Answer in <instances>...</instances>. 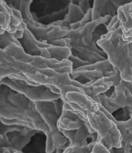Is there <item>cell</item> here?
Listing matches in <instances>:
<instances>
[{
	"mask_svg": "<svg viewBox=\"0 0 132 153\" xmlns=\"http://www.w3.org/2000/svg\"><path fill=\"white\" fill-rule=\"evenodd\" d=\"M50 55V59L58 61H69L71 56V50L69 46H59L51 45L48 48Z\"/></svg>",
	"mask_w": 132,
	"mask_h": 153,
	"instance_id": "obj_18",
	"label": "cell"
},
{
	"mask_svg": "<svg viewBox=\"0 0 132 153\" xmlns=\"http://www.w3.org/2000/svg\"><path fill=\"white\" fill-rule=\"evenodd\" d=\"M38 133L41 132L25 126L5 125L0 120V153L6 149L10 152L23 151Z\"/></svg>",
	"mask_w": 132,
	"mask_h": 153,
	"instance_id": "obj_6",
	"label": "cell"
},
{
	"mask_svg": "<svg viewBox=\"0 0 132 153\" xmlns=\"http://www.w3.org/2000/svg\"><path fill=\"white\" fill-rule=\"evenodd\" d=\"M131 1H94L92 7V20L95 21L106 16L113 18L118 8Z\"/></svg>",
	"mask_w": 132,
	"mask_h": 153,
	"instance_id": "obj_14",
	"label": "cell"
},
{
	"mask_svg": "<svg viewBox=\"0 0 132 153\" xmlns=\"http://www.w3.org/2000/svg\"><path fill=\"white\" fill-rule=\"evenodd\" d=\"M110 118L116 125L121 136V145L132 143V114L126 120H116L113 114H109Z\"/></svg>",
	"mask_w": 132,
	"mask_h": 153,
	"instance_id": "obj_17",
	"label": "cell"
},
{
	"mask_svg": "<svg viewBox=\"0 0 132 153\" xmlns=\"http://www.w3.org/2000/svg\"><path fill=\"white\" fill-rule=\"evenodd\" d=\"M2 153H24L23 151H16V152H10L9 151L6 149Z\"/></svg>",
	"mask_w": 132,
	"mask_h": 153,
	"instance_id": "obj_25",
	"label": "cell"
},
{
	"mask_svg": "<svg viewBox=\"0 0 132 153\" xmlns=\"http://www.w3.org/2000/svg\"><path fill=\"white\" fill-rule=\"evenodd\" d=\"M85 16L84 12L78 5V1H70L67 14L65 18L61 21H58L50 25H57L63 28L70 30V27L72 25L79 22Z\"/></svg>",
	"mask_w": 132,
	"mask_h": 153,
	"instance_id": "obj_15",
	"label": "cell"
},
{
	"mask_svg": "<svg viewBox=\"0 0 132 153\" xmlns=\"http://www.w3.org/2000/svg\"><path fill=\"white\" fill-rule=\"evenodd\" d=\"M94 100L112 114L121 108H126L130 117L132 114V88L130 82L121 80L110 96L101 93Z\"/></svg>",
	"mask_w": 132,
	"mask_h": 153,
	"instance_id": "obj_8",
	"label": "cell"
},
{
	"mask_svg": "<svg viewBox=\"0 0 132 153\" xmlns=\"http://www.w3.org/2000/svg\"><path fill=\"white\" fill-rule=\"evenodd\" d=\"M125 41H126V42H129V43H131L132 44V37H130V38H128L127 39H126V40H125Z\"/></svg>",
	"mask_w": 132,
	"mask_h": 153,
	"instance_id": "obj_26",
	"label": "cell"
},
{
	"mask_svg": "<svg viewBox=\"0 0 132 153\" xmlns=\"http://www.w3.org/2000/svg\"><path fill=\"white\" fill-rule=\"evenodd\" d=\"M31 3L30 11L34 20L48 25L65 18L70 1H37Z\"/></svg>",
	"mask_w": 132,
	"mask_h": 153,
	"instance_id": "obj_7",
	"label": "cell"
},
{
	"mask_svg": "<svg viewBox=\"0 0 132 153\" xmlns=\"http://www.w3.org/2000/svg\"><path fill=\"white\" fill-rule=\"evenodd\" d=\"M12 42H14L18 46H21L19 42L16 38L15 33H10L9 32L5 31L2 34L0 35V49H5Z\"/></svg>",
	"mask_w": 132,
	"mask_h": 153,
	"instance_id": "obj_20",
	"label": "cell"
},
{
	"mask_svg": "<svg viewBox=\"0 0 132 153\" xmlns=\"http://www.w3.org/2000/svg\"><path fill=\"white\" fill-rule=\"evenodd\" d=\"M97 45L106 53L108 62L119 71L121 79L132 82V44L123 39L121 27L101 36Z\"/></svg>",
	"mask_w": 132,
	"mask_h": 153,
	"instance_id": "obj_4",
	"label": "cell"
},
{
	"mask_svg": "<svg viewBox=\"0 0 132 153\" xmlns=\"http://www.w3.org/2000/svg\"><path fill=\"white\" fill-rule=\"evenodd\" d=\"M36 109L43 120L49 130L50 136L45 142V153H54L56 149L64 151L69 146L70 142L57 127L64 102L59 99L51 101H41L34 102Z\"/></svg>",
	"mask_w": 132,
	"mask_h": 153,
	"instance_id": "obj_5",
	"label": "cell"
},
{
	"mask_svg": "<svg viewBox=\"0 0 132 153\" xmlns=\"http://www.w3.org/2000/svg\"><path fill=\"white\" fill-rule=\"evenodd\" d=\"M109 151L110 153H132V146L131 144H122L121 147H113Z\"/></svg>",
	"mask_w": 132,
	"mask_h": 153,
	"instance_id": "obj_21",
	"label": "cell"
},
{
	"mask_svg": "<svg viewBox=\"0 0 132 153\" xmlns=\"http://www.w3.org/2000/svg\"><path fill=\"white\" fill-rule=\"evenodd\" d=\"M18 41L25 53L33 57H41L50 59L48 48L51 45L46 42H41L36 39L25 24L23 36Z\"/></svg>",
	"mask_w": 132,
	"mask_h": 153,
	"instance_id": "obj_11",
	"label": "cell"
},
{
	"mask_svg": "<svg viewBox=\"0 0 132 153\" xmlns=\"http://www.w3.org/2000/svg\"><path fill=\"white\" fill-rule=\"evenodd\" d=\"M88 123L84 120L70 106L64 103L61 115L57 122V127L59 130L74 131L79 129Z\"/></svg>",
	"mask_w": 132,
	"mask_h": 153,
	"instance_id": "obj_13",
	"label": "cell"
},
{
	"mask_svg": "<svg viewBox=\"0 0 132 153\" xmlns=\"http://www.w3.org/2000/svg\"><path fill=\"white\" fill-rule=\"evenodd\" d=\"M0 84L6 85L12 90L23 94L34 102L55 100L61 98L60 95L54 93L46 85L32 86L24 80L7 77L3 79Z\"/></svg>",
	"mask_w": 132,
	"mask_h": 153,
	"instance_id": "obj_9",
	"label": "cell"
},
{
	"mask_svg": "<svg viewBox=\"0 0 132 153\" xmlns=\"http://www.w3.org/2000/svg\"><path fill=\"white\" fill-rule=\"evenodd\" d=\"M96 142H91L86 146H80L79 145L69 146L62 153H92L93 147Z\"/></svg>",
	"mask_w": 132,
	"mask_h": 153,
	"instance_id": "obj_19",
	"label": "cell"
},
{
	"mask_svg": "<svg viewBox=\"0 0 132 153\" xmlns=\"http://www.w3.org/2000/svg\"><path fill=\"white\" fill-rule=\"evenodd\" d=\"M115 72L116 68L106 59L72 70L70 76L72 80H75L81 79L82 81H85V83L87 84L93 82L103 77L112 76Z\"/></svg>",
	"mask_w": 132,
	"mask_h": 153,
	"instance_id": "obj_10",
	"label": "cell"
},
{
	"mask_svg": "<svg viewBox=\"0 0 132 153\" xmlns=\"http://www.w3.org/2000/svg\"><path fill=\"white\" fill-rule=\"evenodd\" d=\"M122 34L126 35L132 31V1L119 7L117 12Z\"/></svg>",
	"mask_w": 132,
	"mask_h": 153,
	"instance_id": "obj_16",
	"label": "cell"
},
{
	"mask_svg": "<svg viewBox=\"0 0 132 153\" xmlns=\"http://www.w3.org/2000/svg\"><path fill=\"white\" fill-rule=\"evenodd\" d=\"M131 146H132V143H131Z\"/></svg>",
	"mask_w": 132,
	"mask_h": 153,
	"instance_id": "obj_27",
	"label": "cell"
},
{
	"mask_svg": "<svg viewBox=\"0 0 132 153\" xmlns=\"http://www.w3.org/2000/svg\"><path fill=\"white\" fill-rule=\"evenodd\" d=\"M92 153H110L109 150L106 148L103 143L100 141H97L93 147Z\"/></svg>",
	"mask_w": 132,
	"mask_h": 153,
	"instance_id": "obj_23",
	"label": "cell"
},
{
	"mask_svg": "<svg viewBox=\"0 0 132 153\" xmlns=\"http://www.w3.org/2000/svg\"><path fill=\"white\" fill-rule=\"evenodd\" d=\"M120 27V22L117 18V16H115L112 18L111 21H110V23L106 26V29H107V32H111L113 30H115L117 28H118Z\"/></svg>",
	"mask_w": 132,
	"mask_h": 153,
	"instance_id": "obj_22",
	"label": "cell"
},
{
	"mask_svg": "<svg viewBox=\"0 0 132 153\" xmlns=\"http://www.w3.org/2000/svg\"><path fill=\"white\" fill-rule=\"evenodd\" d=\"M59 131L69 140L70 142L69 146L79 145L80 146H86L90 143L88 142V140L93 142L99 141L97 133L94 132L88 124L84 125L79 129L74 131L59 130Z\"/></svg>",
	"mask_w": 132,
	"mask_h": 153,
	"instance_id": "obj_12",
	"label": "cell"
},
{
	"mask_svg": "<svg viewBox=\"0 0 132 153\" xmlns=\"http://www.w3.org/2000/svg\"><path fill=\"white\" fill-rule=\"evenodd\" d=\"M112 18L106 16L87 23L83 28L71 29L64 37L72 55L88 64L107 59L106 53L97 46L101 36L107 33L106 26Z\"/></svg>",
	"mask_w": 132,
	"mask_h": 153,
	"instance_id": "obj_3",
	"label": "cell"
},
{
	"mask_svg": "<svg viewBox=\"0 0 132 153\" xmlns=\"http://www.w3.org/2000/svg\"><path fill=\"white\" fill-rule=\"evenodd\" d=\"M78 5L81 8L82 10L84 12V13L86 14L88 10H90L92 6L90 4L89 1H78Z\"/></svg>",
	"mask_w": 132,
	"mask_h": 153,
	"instance_id": "obj_24",
	"label": "cell"
},
{
	"mask_svg": "<svg viewBox=\"0 0 132 153\" xmlns=\"http://www.w3.org/2000/svg\"><path fill=\"white\" fill-rule=\"evenodd\" d=\"M62 100L84 118L108 150L121 147V136L110 113L84 91L68 92Z\"/></svg>",
	"mask_w": 132,
	"mask_h": 153,
	"instance_id": "obj_1",
	"label": "cell"
},
{
	"mask_svg": "<svg viewBox=\"0 0 132 153\" xmlns=\"http://www.w3.org/2000/svg\"><path fill=\"white\" fill-rule=\"evenodd\" d=\"M0 118L15 120L17 126L40 131L46 139L49 138V130L36 110L34 102L3 84H0Z\"/></svg>",
	"mask_w": 132,
	"mask_h": 153,
	"instance_id": "obj_2",
	"label": "cell"
}]
</instances>
